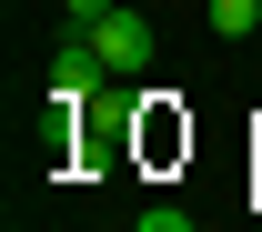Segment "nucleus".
Masks as SVG:
<instances>
[{
  "label": "nucleus",
  "mask_w": 262,
  "mask_h": 232,
  "mask_svg": "<svg viewBox=\"0 0 262 232\" xmlns=\"http://www.w3.org/2000/svg\"><path fill=\"white\" fill-rule=\"evenodd\" d=\"M91 51L111 71H151V20H141V10H101V20H91Z\"/></svg>",
  "instance_id": "obj_1"
},
{
  "label": "nucleus",
  "mask_w": 262,
  "mask_h": 232,
  "mask_svg": "<svg viewBox=\"0 0 262 232\" xmlns=\"http://www.w3.org/2000/svg\"><path fill=\"white\" fill-rule=\"evenodd\" d=\"M131 232H192V222H182V212H141Z\"/></svg>",
  "instance_id": "obj_4"
},
{
  "label": "nucleus",
  "mask_w": 262,
  "mask_h": 232,
  "mask_svg": "<svg viewBox=\"0 0 262 232\" xmlns=\"http://www.w3.org/2000/svg\"><path fill=\"white\" fill-rule=\"evenodd\" d=\"M61 10H71V20H81V31H91V20H101V10H111V0H61Z\"/></svg>",
  "instance_id": "obj_5"
},
{
  "label": "nucleus",
  "mask_w": 262,
  "mask_h": 232,
  "mask_svg": "<svg viewBox=\"0 0 262 232\" xmlns=\"http://www.w3.org/2000/svg\"><path fill=\"white\" fill-rule=\"evenodd\" d=\"M101 71H111V61L91 51V31H71V40H61V61H51V91H61V101H91V91H101Z\"/></svg>",
  "instance_id": "obj_2"
},
{
  "label": "nucleus",
  "mask_w": 262,
  "mask_h": 232,
  "mask_svg": "<svg viewBox=\"0 0 262 232\" xmlns=\"http://www.w3.org/2000/svg\"><path fill=\"white\" fill-rule=\"evenodd\" d=\"M202 20H212V31H222V40H242V31H252V20H262V0H212Z\"/></svg>",
  "instance_id": "obj_3"
}]
</instances>
